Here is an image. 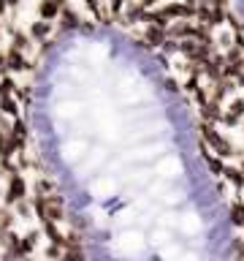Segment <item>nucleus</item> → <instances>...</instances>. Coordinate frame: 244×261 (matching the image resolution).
Masks as SVG:
<instances>
[{"mask_svg": "<svg viewBox=\"0 0 244 261\" xmlns=\"http://www.w3.org/2000/svg\"><path fill=\"white\" fill-rule=\"evenodd\" d=\"M114 250H117L119 256H136V253L144 250V234L136 231V228H128V231H122L117 240H114Z\"/></svg>", "mask_w": 244, "mask_h": 261, "instance_id": "nucleus-1", "label": "nucleus"}, {"mask_svg": "<svg viewBox=\"0 0 244 261\" xmlns=\"http://www.w3.org/2000/svg\"><path fill=\"white\" fill-rule=\"evenodd\" d=\"M176 226H179V231H185V234H198L201 231V218L195 215V212H187V215L176 218Z\"/></svg>", "mask_w": 244, "mask_h": 261, "instance_id": "nucleus-2", "label": "nucleus"}, {"mask_svg": "<svg viewBox=\"0 0 244 261\" xmlns=\"http://www.w3.org/2000/svg\"><path fill=\"white\" fill-rule=\"evenodd\" d=\"M179 261H198V256L195 253H185V256H179Z\"/></svg>", "mask_w": 244, "mask_h": 261, "instance_id": "nucleus-4", "label": "nucleus"}, {"mask_svg": "<svg viewBox=\"0 0 244 261\" xmlns=\"http://www.w3.org/2000/svg\"><path fill=\"white\" fill-rule=\"evenodd\" d=\"M233 220H236L239 226L244 223V210H241V207H236V210H233Z\"/></svg>", "mask_w": 244, "mask_h": 261, "instance_id": "nucleus-3", "label": "nucleus"}, {"mask_svg": "<svg viewBox=\"0 0 244 261\" xmlns=\"http://www.w3.org/2000/svg\"><path fill=\"white\" fill-rule=\"evenodd\" d=\"M63 261H79V253H65Z\"/></svg>", "mask_w": 244, "mask_h": 261, "instance_id": "nucleus-5", "label": "nucleus"}]
</instances>
